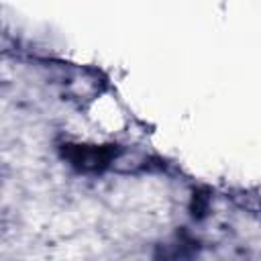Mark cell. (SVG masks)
I'll list each match as a JSON object with an SVG mask.
<instances>
[{
    "instance_id": "cell-1",
    "label": "cell",
    "mask_w": 261,
    "mask_h": 261,
    "mask_svg": "<svg viewBox=\"0 0 261 261\" xmlns=\"http://www.w3.org/2000/svg\"><path fill=\"white\" fill-rule=\"evenodd\" d=\"M120 155V149L112 143H65L61 145V157L80 173H102L112 167Z\"/></svg>"
}]
</instances>
